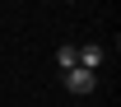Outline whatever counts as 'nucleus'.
I'll list each match as a JSON object with an SVG mask.
<instances>
[{
    "instance_id": "1",
    "label": "nucleus",
    "mask_w": 121,
    "mask_h": 107,
    "mask_svg": "<svg viewBox=\"0 0 121 107\" xmlns=\"http://www.w3.org/2000/svg\"><path fill=\"white\" fill-rule=\"evenodd\" d=\"M65 89L84 98V93H93V89H98V75H93V70H79V65H75V70H65Z\"/></svg>"
},
{
    "instance_id": "3",
    "label": "nucleus",
    "mask_w": 121,
    "mask_h": 107,
    "mask_svg": "<svg viewBox=\"0 0 121 107\" xmlns=\"http://www.w3.org/2000/svg\"><path fill=\"white\" fill-rule=\"evenodd\" d=\"M56 65H60V70H75V65H79V47L60 42V47H56Z\"/></svg>"
},
{
    "instance_id": "4",
    "label": "nucleus",
    "mask_w": 121,
    "mask_h": 107,
    "mask_svg": "<svg viewBox=\"0 0 121 107\" xmlns=\"http://www.w3.org/2000/svg\"><path fill=\"white\" fill-rule=\"evenodd\" d=\"M65 5H75V0H65Z\"/></svg>"
},
{
    "instance_id": "2",
    "label": "nucleus",
    "mask_w": 121,
    "mask_h": 107,
    "mask_svg": "<svg viewBox=\"0 0 121 107\" xmlns=\"http://www.w3.org/2000/svg\"><path fill=\"white\" fill-rule=\"evenodd\" d=\"M103 65H107V51H103V42H84V47H79V70H93V75H98Z\"/></svg>"
}]
</instances>
